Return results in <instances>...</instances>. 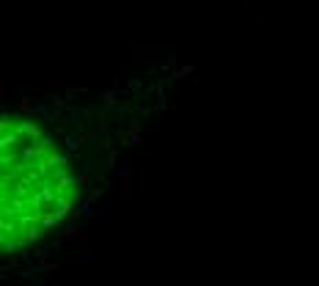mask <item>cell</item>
<instances>
[{"mask_svg": "<svg viewBox=\"0 0 319 286\" xmlns=\"http://www.w3.org/2000/svg\"><path fill=\"white\" fill-rule=\"evenodd\" d=\"M3 160V204L0 237L3 253H20L39 242L72 212L77 182L69 160L55 146L53 135L20 116H6L0 124Z\"/></svg>", "mask_w": 319, "mask_h": 286, "instance_id": "obj_1", "label": "cell"}]
</instances>
